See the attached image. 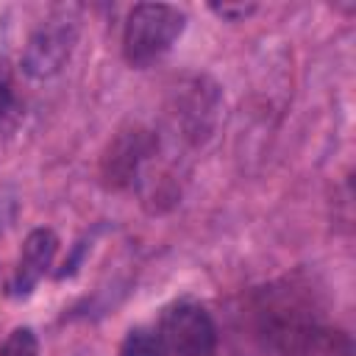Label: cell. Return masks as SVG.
I'll use <instances>...</instances> for the list:
<instances>
[{
    "label": "cell",
    "instance_id": "2",
    "mask_svg": "<svg viewBox=\"0 0 356 356\" xmlns=\"http://www.w3.org/2000/svg\"><path fill=\"white\" fill-rule=\"evenodd\" d=\"M186 28V14L170 3H139L122 25V56L131 67H150L172 50Z\"/></svg>",
    "mask_w": 356,
    "mask_h": 356
},
{
    "label": "cell",
    "instance_id": "10",
    "mask_svg": "<svg viewBox=\"0 0 356 356\" xmlns=\"http://www.w3.org/2000/svg\"><path fill=\"white\" fill-rule=\"evenodd\" d=\"M8 108H11V89H8V83L0 78V120L6 117Z\"/></svg>",
    "mask_w": 356,
    "mask_h": 356
},
{
    "label": "cell",
    "instance_id": "4",
    "mask_svg": "<svg viewBox=\"0 0 356 356\" xmlns=\"http://www.w3.org/2000/svg\"><path fill=\"white\" fill-rule=\"evenodd\" d=\"M78 39V17L75 8H56L28 39L22 53V70L31 78H53L70 61Z\"/></svg>",
    "mask_w": 356,
    "mask_h": 356
},
{
    "label": "cell",
    "instance_id": "6",
    "mask_svg": "<svg viewBox=\"0 0 356 356\" xmlns=\"http://www.w3.org/2000/svg\"><path fill=\"white\" fill-rule=\"evenodd\" d=\"M58 250V236L50 228H33L19 250L17 267H14V278L8 284V292L17 298H25L33 292V286L44 278V273L53 264V256Z\"/></svg>",
    "mask_w": 356,
    "mask_h": 356
},
{
    "label": "cell",
    "instance_id": "8",
    "mask_svg": "<svg viewBox=\"0 0 356 356\" xmlns=\"http://www.w3.org/2000/svg\"><path fill=\"white\" fill-rule=\"evenodd\" d=\"M0 356H39V339H36L33 328H28V325L14 328V331L3 339Z\"/></svg>",
    "mask_w": 356,
    "mask_h": 356
},
{
    "label": "cell",
    "instance_id": "7",
    "mask_svg": "<svg viewBox=\"0 0 356 356\" xmlns=\"http://www.w3.org/2000/svg\"><path fill=\"white\" fill-rule=\"evenodd\" d=\"M120 356H167L156 328H131L120 345Z\"/></svg>",
    "mask_w": 356,
    "mask_h": 356
},
{
    "label": "cell",
    "instance_id": "5",
    "mask_svg": "<svg viewBox=\"0 0 356 356\" xmlns=\"http://www.w3.org/2000/svg\"><path fill=\"white\" fill-rule=\"evenodd\" d=\"M159 139L153 131L134 125L128 131H120L114 142L108 145L103 156V178L108 186H134L142 178L145 164L156 156Z\"/></svg>",
    "mask_w": 356,
    "mask_h": 356
},
{
    "label": "cell",
    "instance_id": "1",
    "mask_svg": "<svg viewBox=\"0 0 356 356\" xmlns=\"http://www.w3.org/2000/svg\"><path fill=\"white\" fill-rule=\"evenodd\" d=\"M250 323L256 339L278 356H314L331 331L323 325L314 292L298 278L261 286L250 300Z\"/></svg>",
    "mask_w": 356,
    "mask_h": 356
},
{
    "label": "cell",
    "instance_id": "3",
    "mask_svg": "<svg viewBox=\"0 0 356 356\" xmlns=\"http://www.w3.org/2000/svg\"><path fill=\"white\" fill-rule=\"evenodd\" d=\"M156 334L167 356H209L217 345V325L195 300L170 303L156 323Z\"/></svg>",
    "mask_w": 356,
    "mask_h": 356
},
{
    "label": "cell",
    "instance_id": "9",
    "mask_svg": "<svg viewBox=\"0 0 356 356\" xmlns=\"http://www.w3.org/2000/svg\"><path fill=\"white\" fill-rule=\"evenodd\" d=\"M211 11L228 22H245L256 11V6L253 3H222V6H211Z\"/></svg>",
    "mask_w": 356,
    "mask_h": 356
}]
</instances>
